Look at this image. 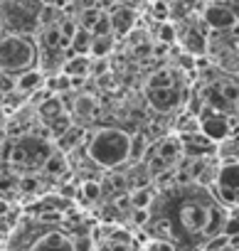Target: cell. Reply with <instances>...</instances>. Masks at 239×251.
Instances as JSON below:
<instances>
[{"instance_id": "cell-26", "label": "cell", "mask_w": 239, "mask_h": 251, "mask_svg": "<svg viewBox=\"0 0 239 251\" xmlns=\"http://www.w3.org/2000/svg\"><path fill=\"white\" fill-rule=\"evenodd\" d=\"M101 182H94V180H86L84 185H81V200L84 202H96L99 197H101Z\"/></svg>"}, {"instance_id": "cell-36", "label": "cell", "mask_w": 239, "mask_h": 251, "mask_svg": "<svg viewBox=\"0 0 239 251\" xmlns=\"http://www.w3.org/2000/svg\"><path fill=\"white\" fill-rule=\"evenodd\" d=\"M207 3H227V0H207Z\"/></svg>"}, {"instance_id": "cell-11", "label": "cell", "mask_w": 239, "mask_h": 251, "mask_svg": "<svg viewBox=\"0 0 239 251\" xmlns=\"http://www.w3.org/2000/svg\"><path fill=\"white\" fill-rule=\"evenodd\" d=\"M27 251H74V239L57 229H45L35 241L27 246Z\"/></svg>"}, {"instance_id": "cell-14", "label": "cell", "mask_w": 239, "mask_h": 251, "mask_svg": "<svg viewBox=\"0 0 239 251\" xmlns=\"http://www.w3.org/2000/svg\"><path fill=\"white\" fill-rule=\"evenodd\" d=\"M108 18H111L113 35H129V32L133 30V25H136V13H133L131 8H126V5L116 8Z\"/></svg>"}, {"instance_id": "cell-10", "label": "cell", "mask_w": 239, "mask_h": 251, "mask_svg": "<svg viewBox=\"0 0 239 251\" xmlns=\"http://www.w3.org/2000/svg\"><path fill=\"white\" fill-rule=\"evenodd\" d=\"M180 143H183V158H212L217 153V143L210 141L202 131L183 133Z\"/></svg>"}, {"instance_id": "cell-27", "label": "cell", "mask_w": 239, "mask_h": 251, "mask_svg": "<svg viewBox=\"0 0 239 251\" xmlns=\"http://www.w3.org/2000/svg\"><path fill=\"white\" fill-rule=\"evenodd\" d=\"M96 251H136V246H133V241H131V244H126V241L104 239V241L96 246Z\"/></svg>"}, {"instance_id": "cell-33", "label": "cell", "mask_w": 239, "mask_h": 251, "mask_svg": "<svg viewBox=\"0 0 239 251\" xmlns=\"http://www.w3.org/2000/svg\"><path fill=\"white\" fill-rule=\"evenodd\" d=\"M8 212H10V204H8L5 200H0V217H5Z\"/></svg>"}, {"instance_id": "cell-1", "label": "cell", "mask_w": 239, "mask_h": 251, "mask_svg": "<svg viewBox=\"0 0 239 251\" xmlns=\"http://www.w3.org/2000/svg\"><path fill=\"white\" fill-rule=\"evenodd\" d=\"M227 209L210 187L197 182L170 185L156 192L146 229L153 239H165L178 251H202L205 241L222 234Z\"/></svg>"}, {"instance_id": "cell-21", "label": "cell", "mask_w": 239, "mask_h": 251, "mask_svg": "<svg viewBox=\"0 0 239 251\" xmlns=\"http://www.w3.org/2000/svg\"><path fill=\"white\" fill-rule=\"evenodd\" d=\"M113 50V35H106V37H94L91 40V50H89V57L94 59H106V54Z\"/></svg>"}, {"instance_id": "cell-37", "label": "cell", "mask_w": 239, "mask_h": 251, "mask_svg": "<svg viewBox=\"0 0 239 251\" xmlns=\"http://www.w3.org/2000/svg\"><path fill=\"white\" fill-rule=\"evenodd\" d=\"M131 3H143V0H131Z\"/></svg>"}, {"instance_id": "cell-15", "label": "cell", "mask_w": 239, "mask_h": 251, "mask_svg": "<svg viewBox=\"0 0 239 251\" xmlns=\"http://www.w3.org/2000/svg\"><path fill=\"white\" fill-rule=\"evenodd\" d=\"M64 101L59 99V94H47L40 103H37V116L42 118V123H50L52 118H57L59 113H64Z\"/></svg>"}, {"instance_id": "cell-18", "label": "cell", "mask_w": 239, "mask_h": 251, "mask_svg": "<svg viewBox=\"0 0 239 251\" xmlns=\"http://www.w3.org/2000/svg\"><path fill=\"white\" fill-rule=\"evenodd\" d=\"M67 170H69V160H67V153H62V151H52L47 163L42 165V173L50 177H62V175H67Z\"/></svg>"}, {"instance_id": "cell-8", "label": "cell", "mask_w": 239, "mask_h": 251, "mask_svg": "<svg viewBox=\"0 0 239 251\" xmlns=\"http://www.w3.org/2000/svg\"><path fill=\"white\" fill-rule=\"evenodd\" d=\"M146 101L156 113H173L187 99H185L183 86L175 84V86H165V89H146Z\"/></svg>"}, {"instance_id": "cell-29", "label": "cell", "mask_w": 239, "mask_h": 251, "mask_svg": "<svg viewBox=\"0 0 239 251\" xmlns=\"http://www.w3.org/2000/svg\"><path fill=\"white\" fill-rule=\"evenodd\" d=\"M101 18V10H96V8H89V10H84L81 13V18H79V27H84V30H89L91 32V27L96 25V20Z\"/></svg>"}, {"instance_id": "cell-23", "label": "cell", "mask_w": 239, "mask_h": 251, "mask_svg": "<svg viewBox=\"0 0 239 251\" xmlns=\"http://www.w3.org/2000/svg\"><path fill=\"white\" fill-rule=\"evenodd\" d=\"M148 153V138L143 133L131 136V160H143Z\"/></svg>"}, {"instance_id": "cell-38", "label": "cell", "mask_w": 239, "mask_h": 251, "mask_svg": "<svg viewBox=\"0 0 239 251\" xmlns=\"http://www.w3.org/2000/svg\"><path fill=\"white\" fill-rule=\"evenodd\" d=\"M10 251H20V249H10Z\"/></svg>"}, {"instance_id": "cell-7", "label": "cell", "mask_w": 239, "mask_h": 251, "mask_svg": "<svg viewBox=\"0 0 239 251\" xmlns=\"http://www.w3.org/2000/svg\"><path fill=\"white\" fill-rule=\"evenodd\" d=\"M197 118H200V131L210 138V141H214V143H224L227 138H229V133H232V123H229V116L224 113V111H219V108H212V106H202V111L197 113Z\"/></svg>"}, {"instance_id": "cell-9", "label": "cell", "mask_w": 239, "mask_h": 251, "mask_svg": "<svg viewBox=\"0 0 239 251\" xmlns=\"http://www.w3.org/2000/svg\"><path fill=\"white\" fill-rule=\"evenodd\" d=\"M202 23L214 32H224V30H232L239 23V15L232 8L229 0L227 3H207V8L202 10Z\"/></svg>"}, {"instance_id": "cell-19", "label": "cell", "mask_w": 239, "mask_h": 251, "mask_svg": "<svg viewBox=\"0 0 239 251\" xmlns=\"http://www.w3.org/2000/svg\"><path fill=\"white\" fill-rule=\"evenodd\" d=\"M175 84H180L178 72H175V69L163 67V69H158V72H153V74L148 76L146 89H165V86H175Z\"/></svg>"}, {"instance_id": "cell-39", "label": "cell", "mask_w": 239, "mask_h": 251, "mask_svg": "<svg viewBox=\"0 0 239 251\" xmlns=\"http://www.w3.org/2000/svg\"><path fill=\"white\" fill-rule=\"evenodd\" d=\"M0 27H3V23H0Z\"/></svg>"}, {"instance_id": "cell-2", "label": "cell", "mask_w": 239, "mask_h": 251, "mask_svg": "<svg viewBox=\"0 0 239 251\" xmlns=\"http://www.w3.org/2000/svg\"><path fill=\"white\" fill-rule=\"evenodd\" d=\"M86 155L104 170H116L131 160V133L106 126L86 138Z\"/></svg>"}, {"instance_id": "cell-12", "label": "cell", "mask_w": 239, "mask_h": 251, "mask_svg": "<svg viewBox=\"0 0 239 251\" xmlns=\"http://www.w3.org/2000/svg\"><path fill=\"white\" fill-rule=\"evenodd\" d=\"M45 81H47V76L42 69H30V72H23L15 76V91L23 96H32L45 89Z\"/></svg>"}, {"instance_id": "cell-31", "label": "cell", "mask_w": 239, "mask_h": 251, "mask_svg": "<svg viewBox=\"0 0 239 251\" xmlns=\"http://www.w3.org/2000/svg\"><path fill=\"white\" fill-rule=\"evenodd\" d=\"M151 219V209H131V222L136 226H146Z\"/></svg>"}, {"instance_id": "cell-16", "label": "cell", "mask_w": 239, "mask_h": 251, "mask_svg": "<svg viewBox=\"0 0 239 251\" xmlns=\"http://www.w3.org/2000/svg\"><path fill=\"white\" fill-rule=\"evenodd\" d=\"M84 136H86V133H84L81 126H74V123H72L69 128L54 141V146H57V151H62V153H72V151L84 141Z\"/></svg>"}, {"instance_id": "cell-24", "label": "cell", "mask_w": 239, "mask_h": 251, "mask_svg": "<svg viewBox=\"0 0 239 251\" xmlns=\"http://www.w3.org/2000/svg\"><path fill=\"white\" fill-rule=\"evenodd\" d=\"M94 111H96V101L91 99V96H79L77 101H74V113L77 116H84V118H91L94 116Z\"/></svg>"}, {"instance_id": "cell-6", "label": "cell", "mask_w": 239, "mask_h": 251, "mask_svg": "<svg viewBox=\"0 0 239 251\" xmlns=\"http://www.w3.org/2000/svg\"><path fill=\"white\" fill-rule=\"evenodd\" d=\"M210 190L224 207H239V163H219L217 177Z\"/></svg>"}, {"instance_id": "cell-30", "label": "cell", "mask_w": 239, "mask_h": 251, "mask_svg": "<svg viewBox=\"0 0 239 251\" xmlns=\"http://www.w3.org/2000/svg\"><path fill=\"white\" fill-rule=\"evenodd\" d=\"M158 40H160V42H165V45L175 42V27H173L170 23H163V25H160V30H158Z\"/></svg>"}, {"instance_id": "cell-20", "label": "cell", "mask_w": 239, "mask_h": 251, "mask_svg": "<svg viewBox=\"0 0 239 251\" xmlns=\"http://www.w3.org/2000/svg\"><path fill=\"white\" fill-rule=\"evenodd\" d=\"M129 195H131V204H133V209H151V204H153V200H156V190H151L148 185H143V187H133Z\"/></svg>"}, {"instance_id": "cell-3", "label": "cell", "mask_w": 239, "mask_h": 251, "mask_svg": "<svg viewBox=\"0 0 239 251\" xmlns=\"http://www.w3.org/2000/svg\"><path fill=\"white\" fill-rule=\"evenodd\" d=\"M40 64V45L32 35L3 32L0 35V72L8 76H18L23 72L37 69Z\"/></svg>"}, {"instance_id": "cell-28", "label": "cell", "mask_w": 239, "mask_h": 251, "mask_svg": "<svg viewBox=\"0 0 239 251\" xmlns=\"http://www.w3.org/2000/svg\"><path fill=\"white\" fill-rule=\"evenodd\" d=\"M106 35H113V27H111V18L101 13V18L91 27V37H106Z\"/></svg>"}, {"instance_id": "cell-34", "label": "cell", "mask_w": 239, "mask_h": 251, "mask_svg": "<svg viewBox=\"0 0 239 251\" xmlns=\"http://www.w3.org/2000/svg\"><path fill=\"white\" fill-rule=\"evenodd\" d=\"M5 99H8V94H5L3 89H0V108H3V106H5Z\"/></svg>"}, {"instance_id": "cell-13", "label": "cell", "mask_w": 239, "mask_h": 251, "mask_svg": "<svg viewBox=\"0 0 239 251\" xmlns=\"http://www.w3.org/2000/svg\"><path fill=\"white\" fill-rule=\"evenodd\" d=\"M180 42H183L185 52L195 54V57H202L207 50V40H205V32L200 27H185V32L180 35Z\"/></svg>"}, {"instance_id": "cell-35", "label": "cell", "mask_w": 239, "mask_h": 251, "mask_svg": "<svg viewBox=\"0 0 239 251\" xmlns=\"http://www.w3.org/2000/svg\"><path fill=\"white\" fill-rule=\"evenodd\" d=\"M217 251H239L234 244H229V246H224V249H217Z\"/></svg>"}, {"instance_id": "cell-17", "label": "cell", "mask_w": 239, "mask_h": 251, "mask_svg": "<svg viewBox=\"0 0 239 251\" xmlns=\"http://www.w3.org/2000/svg\"><path fill=\"white\" fill-rule=\"evenodd\" d=\"M89 69H91V57L89 54L67 57L64 64H62V74H67V76H86Z\"/></svg>"}, {"instance_id": "cell-25", "label": "cell", "mask_w": 239, "mask_h": 251, "mask_svg": "<svg viewBox=\"0 0 239 251\" xmlns=\"http://www.w3.org/2000/svg\"><path fill=\"white\" fill-rule=\"evenodd\" d=\"M40 177H35L32 173H27V175H20L18 177V190L23 192V195H35L37 190H40Z\"/></svg>"}, {"instance_id": "cell-4", "label": "cell", "mask_w": 239, "mask_h": 251, "mask_svg": "<svg viewBox=\"0 0 239 251\" xmlns=\"http://www.w3.org/2000/svg\"><path fill=\"white\" fill-rule=\"evenodd\" d=\"M52 143L47 133H23L18 136V141L10 143L8 148V163L13 165V170L27 175V173H37L42 170V165L47 163L50 153H52Z\"/></svg>"}, {"instance_id": "cell-32", "label": "cell", "mask_w": 239, "mask_h": 251, "mask_svg": "<svg viewBox=\"0 0 239 251\" xmlns=\"http://www.w3.org/2000/svg\"><path fill=\"white\" fill-rule=\"evenodd\" d=\"M146 251H178V249L170 241H165V239H153V241H148Z\"/></svg>"}, {"instance_id": "cell-22", "label": "cell", "mask_w": 239, "mask_h": 251, "mask_svg": "<svg viewBox=\"0 0 239 251\" xmlns=\"http://www.w3.org/2000/svg\"><path fill=\"white\" fill-rule=\"evenodd\" d=\"M222 234L229 236L232 241L239 239V207H229V209H227V219H224Z\"/></svg>"}, {"instance_id": "cell-5", "label": "cell", "mask_w": 239, "mask_h": 251, "mask_svg": "<svg viewBox=\"0 0 239 251\" xmlns=\"http://www.w3.org/2000/svg\"><path fill=\"white\" fill-rule=\"evenodd\" d=\"M42 8V0H0V23L8 32L35 35V30H40Z\"/></svg>"}]
</instances>
